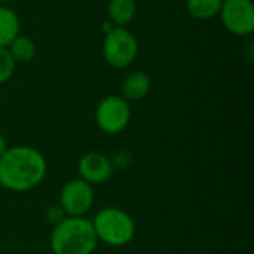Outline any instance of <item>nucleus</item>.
I'll use <instances>...</instances> for the list:
<instances>
[{
  "label": "nucleus",
  "instance_id": "obj_8",
  "mask_svg": "<svg viewBox=\"0 0 254 254\" xmlns=\"http://www.w3.org/2000/svg\"><path fill=\"white\" fill-rule=\"evenodd\" d=\"M77 170L80 179L91 186L103 185L113 176V162L103 153L89 152L79 159Z\"/></svg>",
  "mask_w": 254,
  "mask_h": 254
},
{
  "label": "nucleus",
  "instance_id": "obj_10",
  "mask_svg": "<svg viewBox=\"0 0 254 254\" xmlns=\"http://www.w3.org/2000/svg\"><path fill=\"white\" fill-rule=\"evenodd\" d=\"M19 33V21L16 13L6 7L0 6V48L7 46Z\"/></svg>",
  "mask_w": 254,
  "mask_h": 254
},
{
  "label": "nucleus",
  "instance_id": "obj_7",
  "mask_svg": "<svg viewBox=\"0 0 254 254\" xmlns=\"http://www.w3.org/2000/svg\"><path fill=\"white\" fill-rule=\"evenodd\" d=\"M219 13L231 33L246 36L253 31L254 6L250 0H223Z\"/></svg>",
  "mask_w": 254,
  "mask_h": 254
},
{
  "label": "nucleus",
  "instance_id": "obj_6",
  "mask_svg": "<svg viewBox=\"0 0 254 254\" xmlns=\"http://www.w3.org/2000/svg\"><path fill=\"white\" fill-rule=\"evenodd\" d=\"M94 202L92 186L82 179H73L64 185L60 193V207L68 217H83Z\"/></svg>",
  "mask_w": 254,
  "mask_h": 254
},
{
  "label": "nucleus",
  "instance_id": "obj_2",
  "mask_svg": "<svg viewBox=\"0 0 254 254\" xmlns=\"http://www.w3.org/2000/svg\"><path fill=\"white\" fill-rule=\"evenodd\" d=\"M92 223L83 217H64L51 234L54 254H92L97 249Z\"/></svg>",
  "mask_w": 254,
  "mask_h": 254
},
{
  "label": "nucleus",
  "instance_id": "obj_12",
  "mask_svg": "<svg viewBox=\"0 0 254 254\" xmlns=\"http://www.w3.org/2000/svg\"><path fill=\"white\" fill-rule=\"evenodd\" d=\"M7 46V51L15 63L31 61L36 55V46L33 40L25 36H16Z\"/></svg>",
  "mask_w": 254,
  "mask_h": 254
},
{
  "label": "nucleus",
  "instance_id": "obj_14",
  "mask_svg": "<svg viewBox=\"0 0 254 254\" xmlns=\"http://www.w3.org/2000/svg\"><path fill=\"white\" fill-rule=\"evenodd\" d=\"M15 70V61L6 48H0V83L10 79Z\"/></svg>",
  "mask_w": 254,
  "mask_h": 254
},
{
  "label": "nucleus",
  "instance_id": "obj_15",
  "mask_svg": "<svg viewBox=\"0 0 254 254\" xmlns=\"http://www.w3.org/2000/svg\"><path fill=\"white\" fill-rule=\"evenodd\" d=\"M46 217H48V220L51 222V223H54V225H58L64 217H67L65 216V213L63 211V208L60 207V205H51L48 210H46Z\"/></svg>",
  "mask_w": 254,
  "mask_h": 254
},
{
  "label": "nucleus",
  "instance_id": "obj_5",
  "mask_svg": "<svg viewBox=\"0 0 254 254\" xmlns=\"http://www.w3.org/2000/svg\"><path fill=\"white\" fill-rule=\"evenodd\" d=\"M131 119V109L124 97L110 95L100 101L95 110V122L107 134H118L127 128Z\"/></svg>",
  "mask_w": 254,
  "mask_h": 254
},
{
  "label": "nucleus",
  "instance_id": "obj_11",
  "mask_svg": "<svg viewBox=\"0 0 254 254\" xmlns=\"http://www.w3.org/2000/svg\"><path fill=\"white\" fill-rule=\"evenodd\" d=\"M109 15H110V19L118 27H125L135 16V1L134 0H110Z\"/></svg>",
  "mask_w": 254,
  "mask_h": 254
},
{
  "label": "nucleus",
  "instance_id": "obj_3",
  "mask_svg": "<svg viewBox=\"0 0 254 254\" xmlns=\"http://www.w3.org/2000/svg\"><path fill=\"white\" fill-rule=\"evenodd\" d=\"M91 223L97 240L112 247L127 246L135 235V225L131 216L115 207L98 211Z\"/></svg>",
  "mask_w": 254,
  "mask_h": 254
},
{
  "label": "nucleus",
  "instance_id": "obj_4",
  "mask_svg": "<svg viewBox=\"0 0 254 254\" xmlns=\"http://www.w3.org/2000/svg\"><path fill=\"white\" fill-rule=\"evenodd\" d=\"M103 54L104 60L112 67L124 68L135 60L138 54V42L125 27H113L106 33Z\"/></svg>",
  "mask_w": 254,
  "mask_h": 254
},
{
  "label": "nucleus",
  "instance_id": "obj_16",
  "mask_svg": "<svg viewBox=\"0 0 254 254\" xmlns=\"http://www.w3.org/2000/svg\"><path fill=\"white\" fill-rule=\"evenodd\" d=\"M6 150H7V143H6V140L0 135V158L4 155Z\"/></svg>",
  "mask_w": 254,
  "mask_h": 254
},
{
  "label": "nucleus",
  "instance_id": "obj_9",
  "mask_svg": "<svg viewBox=\"0 0 254 254\" xmlns=\"http://www.w3.org/2000/svg\"><path fill=\"white\" fill-rule=\"evenodd\" d=\"M150 89V77L144 71H132L122 85L125 100H141Z\"/></svg>",
  "mask_w": 254,
  "mask_h": 254
},
{
  "label": "nucleus",
  "instance_id": "obj_1",
  "mask_svg": "<svg viewBox=\"0 0 254 254\" xmlns=\"http://www.w3.org/2000/svg\"><path fill=\"white\" fill-rule=\"evenodd\" d=\"M46 161L34 147H7L0 158V186L12 192H27L39 186L46 176Z\"/></svg>",
  "mask_w": 254,
  "mask_h": 254
},
{
  "label": "nucleus",
  "instance_id": "obj_13",
  "mask_svg": "<svg viewBox=\"0 0 254 254\" xmlns=\"http://www.w3.org/2000/svg\"><path fill=\"white\" fill-rule=\"evenodd\" d=\"M223 0H186L189 13L198 19H208L216 16L222 9Z\"/></svg>",
  "mask_w": 254,
  "mask_h": 254
}]
</instances>
